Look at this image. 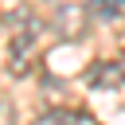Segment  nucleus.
I'll return each instance as SVG.
<instances>
[{
  "label": "nucleus",
  "instance_id": "obj_3",
  "mask_svg": "<svg viewBox=\"0 0 125 125\" xmlns=\"http://www.w3.org/2000/svg\"><path fill=\"white\" fill-rule=\"evenodd\" d=\"M55 31L62 35V39H82V31L90 27V12L82 8V4H66L62 12H55Z\"/></svg>",
  "mask_w": 125,
  "mask_h": 125
},
{
  "label": "nucleus",
  "instance_id": "obj_2",
  "mask_svg": "<svg viewBox=\"0 0 125 125\" xmlns=\"http://www.w3.org/2000/svg\"><path fill=\"white\" fill-rule=\"evenodd\" d=\"M86 82L94 90H121L125 86V59H98L86 70Z\"/></svg>",
  "mask_w": 125,
  "mask_h": 125
},
{
  "label": "nucleus",
  "instance_id": "obj_1",
  "mask_svg": "<svg viewBox=\"0 0 125 125\" xmlns=\"http://www.w3.org/2000/svg\"><path fill=\"white\" fill-rule=\"evenodd\" d=\"M39 16H31L27 8H12L4 12V35H8V70L16 78H23L35 66V47H39Z\"/></svg>",
  "mask_w": 125,
  "mask_h": 125
},
{
  "label": "nucleus",
  "instance_id": "obj_4",
  "mask_svg": "<svg viewBox=\"0 0 125 125\" xmlns=\"http://www.w3.org/2000/svg\"><path fill=\"white\" fill-rule=\"evenodd\" d=\"M31 125H98L86 109H51V113H43L39 121H31Z\"/></svg>",
  "mask_w": 125,
  "mask_h": 125
},
{
  "label": "nucleus",
  "instance_id": "obj_6",
  "mask_svg": "<svg viewBox=\"0 0 125 125\" xmlns=\"http://www.w3.org/2000/svg\"><path fill=\"white\" fill-rule=\"evenodd\" d=\"M0 125H12V102H0Z\"/></svg>",
  "mask_w": 125,
  "mask_h": 125
},
{
  "label": "nucleus",
  "instance_id": "obj_5",
  "mask_svg": "<svg viewBox=\"0 0 125 125\" xmlns=\"http://www.w3.org/2000/svg\"><path fill=\"white\" fill-rule=\"evenodd\" d=\"M98 16H125V0H90Z\"/></svg>",
  "mask_w": 125,
  "mask_h": 125
}]
</instances>
